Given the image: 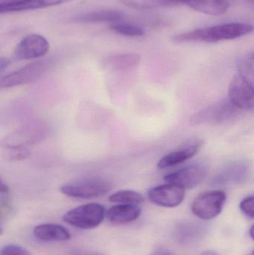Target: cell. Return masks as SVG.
I'll use <instances>...</instances> for the list:
<instances>
[{
    "label": "cell",
    "instance_id": "cell-1",
    "mask_svg": "<svg viewBox=\"0 0 254 255\" xmlns=\"http://www.w3.org/2000/svg\"><path fill=\"white\" fill-rule=\"evenodd\" d=\"M254 29V27L251 24L228 22L181 33L173 37V42L177 44L196 42L217 43L240 38L251 34Z\"/></svg>",
    "mask_w": 254,
    "mask_h": 255
},
{
    "label": "cell",
    "instance_id": "cell-2",
    "mask_svg": "<svg viewBox=\"0 0 254 255\" xmlns=\"http://www.w3.org/2000/svg\"><path fill=\"white\" fill-rule=\"evenodd\" d=\"M105 217V208L98 203H89L76 207L64 216V220L77 229H95L98 227Z\"/></svg>",
    "mask_w": 254,
    "mask_h": 255
},
{
    "label": "cell",
    "instance_id": "cell-3",
    "mask_svg": "<svg viewBox=\"0 0 254 255\" xmlns=\"http://www.w3.org/2000/svg\"><path fill=\"white\" fill-rule=\"evenodd\" d=\"M112 187L111 183L104 178H89L64 184L61 187V192L69 197L92 199L104 196Z\"/></svg>",
    "mask_w": 254,
    "mask_h": 255
},
{
    "label": "cell",
    "instance_id": "cell-4",
    "mask_svg": "<svg viewBox=\"0 0 254 255\" xmlns=\"http://www.w3.org/2000/svg\"><path fill=\"white\" fill-rule=\"evenodd\" d=\"M239 110L230 100H222L192 115L189 123L192 126L224 124L235 118Z\"/></svg>",
    "mask_w": 254,
    "mask_h": 255
},
{
    "label": "cell",
    "instance_id": "cell-5",
    "mask_svg": "<svg viewBox=\"0 0 254 255\" xmlns=\"http://www.w3.org/2000/svg\"><path fill=\"white\" fill-rule=\"evenodd\" d=\"M226 200L222 190L205 192L195 198L192 204L194 215L201 220H210L221 214Z\"/></svg>",
    "mask_w": 254,
    "mask_h": 255
},
{
    "label": "cell",
    "instance_id": "cell-6",
    "mask_svg": "<svg viewBox=\"0 0 254 255\" xmlns=\"http://www.w3.org/2000/svg\"><path fill=\"white\" fill-rule=\"evenodd\" d=\"M48 67L49 61L45 60L27 64L19 70L1 76L0 86L1 88H14L35 82L46 73Z\"/></svg>",
    "mask_w": 254,
    "mask_h": 255
},
{
    "label": "cell",
    "instance_id": "cell-7",
    "mask_svg": "<svg viewBox=\"0 0 254 255\" xmlns=\"http://www.w3.org/2000/svg\"><path fill=\"white\" fill-rule=\"evenodd\" d=\"M228 97L240 110H254V86L239 73L230 84Z\"/></svg>",
    "mask_w": 254,
    "mask_h": 255
},
{
    "label": "cell",
    "instance_id": "cell-8",
    "mask_svg": "<svg viewBox=\"0 0 254 255\" xmlns=\"http://www.w3.org/2000/svg\"><path fill=\"white\" fill-rule=\"evenodd\" d=\"M49 50V43L41 34H30L25 36L18 43L13 52L15 60L37 59L47 54Z\"/></svg>",
    "mask_w": 254,
    "mask_h": 255
},
{
    "label": "cell",
    "instance_id": "cell-9",
    "mask_svg": "<svg viewBox=\"0 0 254 255\" xmlns=\"http://www.w3.org/2000/svg\"><path fill=\"white\" fill-rule=\"evenodd\" d=\"M148 197L152 203L164 208H174L182 203L185 189L174 184H162L149 190Z\"/></svg>",
    "mask_w": 254,
    "mask_h": 255
},
{
    "label": "cell",
    "instance_id": "cell-10",
    "mask_svg": "<svg viewBox=\"0 0 254 255\" xmlns=\"http://www.w3.org/2000/svg\"><path fill=\"white\" fill-rule=\"evenodd\" d=\"M207 175V169L202 165L186 166L164 177V181L186 189H192L201 184Z\"/></svg>",
    "mask_w": 254,
    "mask_h": 255
},
{
    "label": "cell",
    "instance_id": "cell-11",
    "mask_svg": "<svg viewBox=\"0 0 254 255\" xmlns=\"http://www.w3.org/2000/svg\"><path fill=\"white\" fill-rule=\"evenodd\" d=\"M72 0H7L0 4V13H10L45 8Z\"/></svg>",
    "mask_w": 254,
    "mask_h": 255
},
{
    "label": "cell",
    "instance_id": "cell-12",
    "mask_svg": "<svg viewBox=\"0 0 254 255\" xmlns=\"http://www.w3.org/2000/svg\"><path fill=\"white\" fill-rule=\"evenodd\" d=\"M124 14L117 10L103 9L79 13L73 16L72 22L76 23H116L123 21Z\"/></svg>",
    "mask_w": 254,
    "mask_h": 255
},
{
    "label": "cell",
    "instance_id": "cell-13",
    "mask_svg": "<svg viewBox=\"0 0 254 255\" xmlns=\"http://www.w3.org/2000/svg\"><path fill=\"white\" fill-rule=\"evenodd\" d=\"M141 215V208L138 205L120 204L115 205L107 211V217L115 225H125L132 223Z\"/></svg>",
    "mask_w": 254,
    "mask_h": 255
},
{
    "label": "cell",
    "instance_id": "cell-14",
    "mask_svg": "<svg viewBox=\"0 0 254 255\" xmlns=\"http://www.w3.org/2000/svg\"><path fill=\"white\" fill-rule=\"evenodd\" d=\"M34 238L44 242H64L71 239L67 229L56 224H42L36 226L33 230Z\"/></svg>",
    "mask_w": 254,
    "mask_h": 255
},
{
    "label": "cell",
    "instance_id": "cell-15",
    "mask_svg": "<svg viewBox=\"0 0 254 255\" xmlns=\"http://www.w3.org/2000/svg\"><path fill=\"white\" fill-rule=\"evenodd\" d=\"M200 148L201 144L197 143L180 148L177 151H171L161 158L158 162L157 166L158 169H166L180 164L196 155Z\"/></svg>",
    "mask_w": 254,
    "mask_h": 255
},
{
    "label": "cell",
    "instance_id": "cell-16",
    "mask_svg": "<svg viewBox=\"0 0 254 255\" xmlns=\"http://www.w3.org/2000/svg\"><path fill=\"white\" fill-rule=\"evenodd\" d=\"M43 127L42 126H31L18 130L5 139V145L10 148H22L26 144L35 142L41 137Z\"/></svg>",
    "mask_w": 254,
    "mask_h": 255
},
{
    "label": "cell",
    "instance_id": "cell-17",
    "mask_svg": "<svg viewBox=\"0 0 254 255\" xmlns=\"http://www.w3.org/2000/svg\"><path fill=\"white\" fill-rule=\"evenodd\" d=\"M140 59L138 54H116L107 57L103 61V66L112 71H125L137 67L140 64Z\"/></svg>",
    "mask_w": 254,
    "mask_h": 255
},
{
    "label": "cell",
    "instance_id": "cell-18",
    "mask_svg": "<svg viewBox=\"0 0 254 255\" xmlns=\"http://www.w3.org/2000/svg\"><path fill=\"white\" fill-rule=\"evenodd\" d=\"M250 166L246 162L236 161L230 163L217 175V182H243L250 176Z\"/></svg>",
    "mask_w": 254,
    "mask_h": 255
},
{
    "label": "cell",
    "instance_id": "cell-19",
    "mask_svg": "<svg viewBox=\"0 0 254 255\" xmlns=\"http://www.w3.org/2000/svg\"><path fill=\"white\" fill-rule=\"evenodd\" d=\"M186 5L197 11L210 15L223 14L229 9L222 0H188Z\"/></svg>",
    "mask_w": 254,
    "mask_h": 255
},
{
    "label": "cell",
    "instance_id": "cell-20",
    "mask_svg": "<svg viewBox=\"0 0 254 255\" xmlns=\"http://www.w3.org/2000/svg\"><path fill=\"white\" fill-rule=\"evenodd\" d=\"M121 3L140 10L171 7V6L186 4L188 0H119Z\"/></svg>",
    "mask_w": 254,
    "mask_h": 255
},
{
    "label": "cell",
    "instance_id": "cell-21",
    "mask_svg": "<svg viewBox=\"0 0 254 255\" xmlns=\"http://www.w3.org/2000/svg\"><path fill=\"white\" fill-rule=\"evenodd\" d=\"M110 28L116 34L128 37H143L146 33L143 27L124 21L111 24Z\"/></svg>",
    "mask_w": 254,
    "mask_h": 255
},
{
    "label": "cell",
    "instance_id": "cell-22",
    "mask_svg": "<svg viewBox=\"0 0 254 255\" xmlns=\"http://www.w3.org/2000/svg\"><path fill=\"white\" fill-rule=\"evenodd\" d=\"M109 201L115 203L140 205L145 201L143 195L134 190H122L109 196Z\"/></svg>",
    "mask_w": 254,
    "mask_h": 255
},
{
    "label": "cell",
    "instance_id": "cell-23",
    "mask_svg": "<svg viewBox=\"0 0 254 255\" xmlns=\"http://www.w3.org/2000/svg\"><path fill=\"white\" fill-rule=\"evenodd\" d=\"M240 207L245 215L250 218H254V195L243 199Z\"/></svg>",
    "mask_w": 254,
    "mask_h": 255
},
{
    "label": "cell",
    "instance_id": "cell-24",
    "mask_svg": "<svg viewBox=\"0 0 254 255\" xmlns=\"http://www.w3.org/2000/svg\"><path fill=\"white\" fill-rule=\"evenodd\" d=\"M0 255H31L25 248L20 246L10 244L3 247Z\"/></svg>",
    "mask_w": 254,
    "mask_h": 255
},
{
    "label": "cell",
    "instance_id": "cell-25",
    "mask_svg": "<svg viewBox=\"0 0 254 255\" xmlns=\"http://www.w3.org/2000/svg\"><path fill=\"white\" fill-rule=\"evenodd\" d=\"M69 255H102L95 252L87 251L84 250H73Z\"/></svg>",
    "mask_w": 254,
    "mask_h": 255
},
{
    "label": "cell",
    "instance_id": "cell-26",
    "mask_svg": "<svg viewBox=\"0 0 254 255\" xmlns=\"http://www.w3.org/2000/svg\"><path fill=\"white\" fill-rule=\"evenodd\" d=\"M10 63V61L8 58H3V57L1 58V60H0V70H1V73H2L5 69H7Z\"/></svg>",
    "mask_w": 254,
    "mask_h": 255
},
{
    "label": "cell",
    "instance_id": "cell-27",
    "mask_svg": "<svg viewBox=\"0 0 254 255\" xmlns=\"http://www.w3.org/2000/svg\"><path fill=\"white\" fill-rule=\"evenodd\" d=\"M152 255H172L168 250L161 249V250H157Z\"/></svg>",
    "mask_w": 254,
    "mask_h": 255
},
{
    "label": "cell",
    "instance_id": "cell-28",
    "mask_svg": "<svg viewBox=\"0 0 254 255\" xmlns=\"http://www.w3.org/2000/svg\"><path fill=\"white\" fill-rule=\"evenodd\" d=\"M201 255H219L218 254H216V253H214V252L213 251H207L204 252V253H203Z\"/></svg>",
    "mask_w": 254,
    "mask_h": 255
},
{
    "label": "cell",
    "instance_id": "cell-29",
    "mask_svg": "<svg viewBox=\"0 0 254 255\" xmlns=\"http://www.w3.org/2000/svg\"><path fill=\"white\" fill-rule=\"evenodd\" d=\"M250 235L251 237H252V239L254 240V225L252 226V229H251Z\"/></svg>",
    "mask_w": 254,
    "mask_h": 255
},
{
    "label": "cell",
    "instance_id": "cell-30",
    "mask_svg": "<svg viewBox=\"0 0 254 255\" xmlns=\"http://www.w3.org/2000/svg\"><path fill=\"white\" fill-rule=\"evenodd\" d=\"M249 60H250L252 62H254V52L251 54L250 56H249Z\"/></svg>",
    "mask_w": 254,
    "mask_h": 255
},
{
    "label": "cell",
    "instance_id": "cell-31",
    "mask_svg": "<svg viewBox=\"0 0 254 255\" xmlns=\"http://www.w3.org/2000/svg\"><path fill=\"white\" fill-rule=\"evenodd\" d=\"M252 255H254V251L253 252V253H252Z\"/></svg>",
    "mask_w": 254,
    "mask_h": 255
}]
</instances>
